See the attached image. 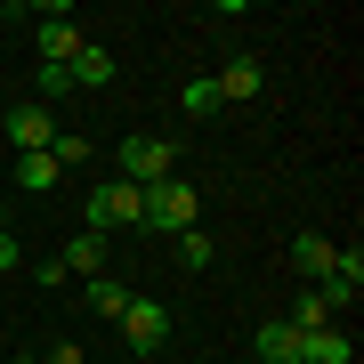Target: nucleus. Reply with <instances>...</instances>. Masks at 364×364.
Segmentation results:
<instances>
[{
	"label": "nucleus",
	"instance_id": "nucleus-1",
	"mask_svg": "<svg viewBox=\"0 0 364 364\" xmlns=\"http://www.w3.org/2000/svg\"><path fill=\"white\" fill-rule=\"evenodd\" d=\"M114 178L138 186V195H146V186H162V178H178V146L154 138V130H130V138L114 146Z\"/></svg>",
	"mask_w": 364,
	"mask_h": 364
},
{
	"label": "nucleus",
	"instance_id": "nucleus-2",
	"mask_svg": "<svg viewBox=\"0 0 364 364\" xmlns=\"http://www.w3.org/2000/svg\"><path fill=\"white\" fill-rule=\"evenodd\" d=\"M195 219H203V195H195L186 178H162V186L138 195V227H146V235H170V243H178Z\"/></svg>",
	"mask_w": 364,
	"mask_h": 364
},
{
	"label": "nucleus",
	"instance_id": "nucleus-3",
	"mask_svg": "<svg viewBox=\"0 0 364 364\" xmlns=\"http://www.w3.org/2000/svg\"><path fill=\"white\" fill-rule=\"evenodd\" d=\"M90 235H122V227H138V186H122V178H97L90 186Z\"/></svg>",
	"mask_w": 364,
	"mask_h": 364
},
{
	"label": "nucleus",
	"instance_id": "nucleus-4",
	"mask_svg": "<svg viewBox=\"0 0 364 364\" xmlns=\"http://www.w3.org/2000/svg\"><path fill=\"white\" fill-rule=\"evenodd\" d=\"M316 291L332 299V316L356 308V291H364V251H356V243H332V267L316 275Z\"/></svg>",
	"mask_w": 364,
	"mask_h": 364
},
{
	"label": "nucleus",
	"instance_id": "nucleus-5",
	"mask_svg": "<svg viewBox=\"0 0 364 364\" xmlns=\"http://www.w3.org/2000/svg\"><path fill=\"white\" fill-rule=\"evenodd\" d=\"M9 146H16V154H49V146H57V114H49L41 97L9 105Z\"/></svg>",
	"mask_w": 364,
	"mask_h": 364
},
{
	"label": "nucleus",
	"instance_id": "nucleus-6",
	"mask_svg": "<svg viewBox=\"0 0 364 364\" xmlns=\"http://www.w3.org/2000/svg\"><path fill=\"white\" fill-rule=\"evenodd\" d=\"M122 340H130V356H154L170 340V308L162 299H130V308H122Z\"/></svg>",
	"mask_w": 364,
	"mask_h": 364
},
{
	"label": "nucleus",
	"instance_id": "nucleus-7",
	"mask_svg": "<svg viewBox=\"0 0 364 364\" xmlns=\"http://www.w3.org/2000/svg\"><path fill=\"white\" fill-rule=\"evenodd\" d=\"M210 90H219V105H243V97L267 90V65H259V57H227V65L210 73Z\"/></svg>",
	"mask_w": 364,
	"mask_h": 364
},
{
	"label": "nucleus",
	"instance_id": "nucleus-8",
	"mask_svg": "<svg viewBox=\"0 0 364 364\" xmlns=\"http://www.w3.org/2000/svg\"><path fill=\"white\" fill-rule=\"evenodd\" d=\"M251 356H259V364H308V340H299L284 316H275V324H259V332H251Z\"/></svg>",
	"mask_w": 364,
	"mask_h": 364
},
{
	"label": "nucleus",
	"instance_id": "nucleus-9",
	"mask_svg": "<svg viewBox=\"0 0 364 364\" xmlns=\"http://www.w3.org/2000/svg\"><path fill=\"white\" fill-rule=\"evenodd\" d=\"M81 49H90V33L73 16H41V65H73Z\"/></svg>",
	"mask_w": 364,
	"mask_h": 364
},
{
	"label": "nucleus",
	"instance_id": "nucleus-10",
	"mask_svg": "<svg viewBox=\"0 0 364 364\" xmlns=\"http://www.w3.org/2000/svg\"><path fill=\"white\" fill-rule=\"evenodd\" d=\"M57 267H65V275H105V235H90V227H81L73 243L57 251Z\"/></svg>",
	"mask_w": 364,
	"mask_h": 364
},
{
	"label": "nucleus",
	"instance_id": "nucleus-11",
	"mask_svg": "<svg viewBox=\"0 0 364 364\" xmlns=\"http://www.w3.org/2000/svg\"><path fill=\"white\" fill-rule=\"evenodd\" d=\"M65 81H73V90H105V81H114V49H97V41H90V49L65 65Z\"/></svg>",
	"mask_w": 364,
	"mask_h": 364
},
{
	"label": "nucleus",
	"instance_id": "nucleus-12",
	"mask_svg": "<svg viewBox=\"0 0 364 364\" xmlns=\"http://www.w3.org/2000/svg\"><path fill=\"white\" fill-rule=\"evenodd\" d=\"M299 340H308V364H348V356H356L348 324H324V332H299Z\"/></svg>",
	"mask_w": 364,
	"mask_h": 364
},
{
	"label": "nucleus",
	"instance_id": "nucleus-13",
	"mask_svg": "<svg viewBox=\"0 0 364 364\" xmlns=\"http://www.w3.org/2000/svg\"><path fill=\"white\" fill-rule=\"evenodd\" d=\"M324 267H332V243H324V235H291V275H299V284H316Z\"/></svg>",
	"mask_w": 364,
	"mask_h": 364
},
{
	"label": "nucleus",
	"instance_id": "nucleus-14",
	"mask_svg": "<svg viewBox=\"0 0 364 364\" xmlns=\"http://www.w3.org/2000/svg\"><path fill=\"white\" fill-rule=\"evenodd\" d=\"M284 324H291V332H324V324H340V316H332V299H324V291L308 284V291L291 299V316H284Z\"/></svg>",
	"mask_w": 364,
	"mask_h": 364
},
{
	"label": "nucleus",
	"instance_id": "nucleus-15",
	"mask_svg": "<svg viewBox=\"0 0 364 364\" xmlns=\"http://www.w3.org/2000/svg\"><path fill=\"white\" fill-rule=\"evenodd\" d=\"M57 178H65V170L49 154H16V186H25V195H57Z\"/></svg>",
	"mask_w": 364,
	"mask_h": 364
},
{
	"label": "nucleus",
	"instance_id": "nucleus-16",
	"mask_svg": "<svg viewBox=\"0 0 364 364\" xmlns=\"http://www.w3.org/2000/svg\"><path fill=\"white\" fill-rule=\"evenodd\" d=\"M170 259H178L186 275H203L210 259H219V243H210V235H203V227H186V235H178V243H170Z\"/></svg>",
	"mask_w": 364,
	"mask_h": 364
},
{
	"label": "nucleus",
	"instance_id": "nucleus-17",
	"mask_svg": "<svg viewBox=\"0 0 364 364\" xmlns=\"http://www.w3.org/2000/svg\"><path fill=\"white\" fill-rule=\"evenodd\" d=\"M130 299H138L130 284H105V275H90V308H97V316H114V324H122V308H130Z\"/></svg>",
	"mask_w": 364,
	"mask_h": 364
},
{
	"label": "nucleus",
	"instance_id": "nucleus-18",
	"mask_svg": "<svg viewBox=\"0 0 364 364\" xmlns=\"http://www.w3.org/2000/svg\"><path fill=\"white\" fill-rule=\"evenodd\" d=\"M49 162H57V170H90V138H81V130H57Z\"/></svg>",
	"mask_w": 364,
	"mask_h": 364
},
{
	"label": "nucleus",
	"instance_id": "nucleus-19",
	"mask_svg": "<svg viewBox=\"0 0 364 364\" xmlns=\"http://www.w3.org/2000/svg\"><path fill=\"white\" fill-rule=\"evenodd\" d=\"M178 114H219V90H210V73H195L178 90Z\"/></svg>",
	"mask_w": 364,
	"mask_h": 364
},
{
	"label": "nucleus",
	"instance_id": "nucleus-20",
	"mask_svg": "<svg viewBox=\"0 0 364 364\" xmlns=\"http://www.w3.org/2000/svg\"><path fill=\"white\" fill-rule=\"evenodd\" d=\"M33 90H41V105L57 114V97H73V81H65V65H41V81H33Z\"/></svg>",
	"mask_w": 364,
	"mask_h": 364
},
{
	"label": "nucleus",
	"instance_id": "nucleus-21",
	"mask_svg": "<svg viewBox=\"0 0 364 364\" xmlns=\"http://www.w3.org/2000/svg\"><path fill=\"white\" fill-rule=\"evenodd\" d=\"M90 348H81V340H49V348H41V364H81Z\"/></svg>",
	"mask_w": 364,
	"mask_h": 364
},
{
	"label": "nucleus",
	"instance_id": "nucleus-22",
	"mask_svg": "<svg viewBox=\"0 0 364 364\" xmlns=\"http://www.w3.org/2000/svg\"><path fill=\"white\" fill-rule=\"evenodd\" d=\"M25 267V251H16V235H9V219H0V275H16Z\"/></svg>",
	"mask_w": 364,
	"mask_h": 364
},
{
	"label": "nucleus",
	"instance_id": "nucleus-23",
	"mask_svg": "<svg viewBox=\"0 0 364 364\" xmlns=\"http://www.w3.org/2000/svg\"><path fill=\"white\" fill-rule=\"evenodd\" d=\"M9 364H41V356H9Z\"/></svg>",
	"mask_w": 364,
	"mask_h": 364
}]
</instances>
